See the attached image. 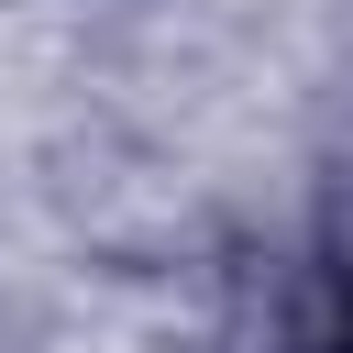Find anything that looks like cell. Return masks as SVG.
<instances>
[{"instance_id":"1","label":"cell","mask_w":353,"mask_h":353,"mask_svg":"<svg viewBox=\"0 0 353 353\" xmlns=\"http://www.w3.org/2000/svg\"><path fill=\"white\" fill-rule=\"evenodd\" d=\"M342 353H353V331H342Z\"/></svg>"}]
</instances>
